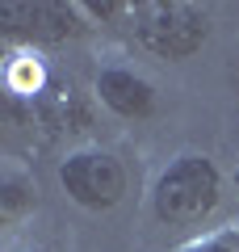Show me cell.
<instances>
[{"label": "cell", "mask_w": 239, "mask_h": 252, "mask_svg": "<svg viewBox=\"0 0 239 252\" xmlns=\"http://www.w3.org/2000/svg\"><path fill=\"white\" fill-rule=\"evenodd\" d=\"M222 202V168L202 152L177 156L151 185V210L164 227H197Z\"/></svg>", "instance_id": "obj_1"}, {"label": "cell", "mask_w": 239, "mask_h": 252, "mask_svg": "<svg viewBox=\"0 0 239 252\" xmlns=\"http://www.w3.org/2000/svg\"><path fill=\"white\" fill-rule=\"evenodd\" d=\"M130 30L143 51L159 59H189L210 38V13L189 0H143L130 9Z\"/></svg>", "instance_id": "obj_2"}, {"label": "cell", "mask_w": 239, "mask_h": 252, "mask_svg": "<svg viewBox=\"0 0 239 252\" xmlns=\"http://www.w3.org/2000/svg\"><path fill=\"white\" fill-rule=\"evenodd\" d=\"M59 185L84 210H114L130 189L126 164L105 147H80L59 164Z\"/></svg>", "instance_id": "obj_3"}, {"label": "cell", "mask_w": 239, "mask_h": 252, "mask_svg": "<svg viewBox=\"0 0 239 252\" xmlns=\"http://www.w3.org/2000/svg\"><path fill=\"white\" fill-rule=\"evenodd\" d=\"M0 30L21 42H67L84 30V9L67 0H9L0 4Z\"/></svg>", "instance_id": "obj_4"}, {"label": "cell", "mask_w": 239, "mask_h": 252, "mask_svg": "<svg viewBox=\"0 0 239 252\" xmlns=\"http://www.w3.org/2000/svg\"><path fill=\"white\" fill-rule=\"evenodd\" d=\"M97 101L109 109V114L126 118V122H139V118L155 114V89L143 80L130 67H101L97 72Z\"/></svg>", "instance_id": "obj_5"}, {"label": "cell", "mask_w": 239, "mask_h": 252, "mask_svg": "<svg viewBox=\"0 0 239 252\" xmlns=\"http://www.w3.org/2000/svg\"><path fill=\"white\" fill-rule=\"evenodd\" d=\"M26 206H34V189H30V181L21 177V172H4V181H0V215L17 219Z\"/></svg>", "instance_id": "obj_6"}, {"label": "cell", "mask_w": 239, "mask_h": 252, "mask_svg": "<svg viewBox=\"0 0 239 252\" xmlns=\"http://www.w3.org/2000/svg\"><path fill=\"white\" fill-rule=\"evenodd\" d=\"M189 252H239V231H222V235H210V240L193 244Z\"/></svg>", "instance_id": "obj_7"}]
</instances>
